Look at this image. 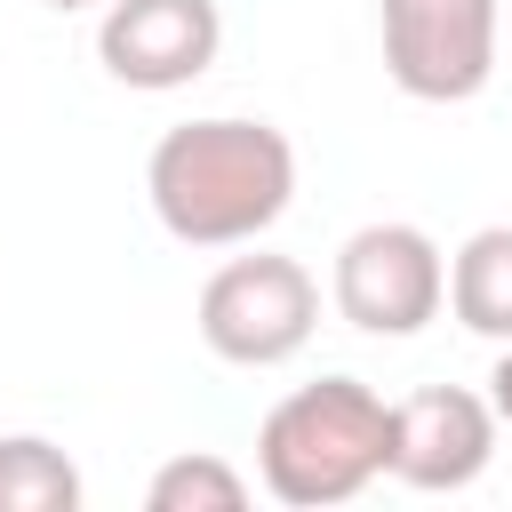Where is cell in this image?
Segmentation results:
<instances>
[{
    "mask_svg": "<svg viewBox=\"0 0 512 512\" xmlns=\"http://www.w3.org/2000/svg\"><path fill=\"white\" fill-rule=\"evenodd\" d=\"M144 192L184 248H248L296 200V144L272 120H240V112L184 120L152 144Z\"/></svg>",
    "mask_w": 512,
    "mask_h": 512,
    "instance_id": "1",
    "label": "cell"
},
{
    "mask_svg": "<svg viewBox=\"0 0 512 512\" xmlns=\"http://www.w3.org/2000/svg\"><path fill=\"white\" fill-rule=\"evenodd\" d=\"M320 328V280L296 256H232L200 288V344L232 368H280Z\"/></svg>",
    "mask_w": 512,
    "mask_h": 512,
    "instance_id": "3",
    "label": "cell"
},
{
    "mask_svg": "<svg viewBox=\"0 0 512 512\" xmlns=\"http://www.w3.org/2000/svg\"><path fill=\"white\" fill-rule=\"evenodd\" d=\"M496 16L504 0H376L384 72L416 104H464L496 80Z\"/></svg>",
    "mask_w": 512,
    "mask_h": 512,
    "instance_id": "4",
    "label": "cell"
},
{
    "mask_svg": "<svg viewBox=\"0 0 512 512\" xmlns=\"http://www.w3.org/2000/svg\"><path fill=\"white\" fill-rule=\"evenodd\" d=\"M256 472L280 504L320 512V504H352L368 480L392 472V408L360 384V376H320L296 384L264 432H256Z\"/></svg>",
    "mask_w": 512,
    "mask_h": 512,
    "instance_id": "2",
    "label": "cell"
},
{
    "mask_svg": "<svg viewBox=\"0 0 512 512\" xmlns=\"http://www.w3.org/2000/svg\"><path fill=\"white\" fill-rule=\"evenodd\" d=\"M448 312L488 336L512 344V224H480L456 256H448Z\"/></svg>",
    "mask_w": 512,
    "mask_h": 512,
    "instance_id": "8",
    "label": "cell"
},
{
    "mask_svg": "<svg viewBox=\"0 0 512 512\" xmlns=\"http://www.w3.org/2000/svg\"><path fill=\"white\" fill-rule=\"evenodd\" d=\"M488 408H496V424H512V344H504L496 368H488Z\"/></svg>",
    "mask_w": 512,
    "mask_h": 512,
    "instance_id": "11",
    "label": "cell"
},
{
    "mask_svg": "<svg viewBox=\"0 0 512 512\" xmlns=\"http://www.w3.org/2000/svg\"><path fill=\"white\" fill-rule=\"evenodd\" d=\"M144 504H152V512H240V504H248V480H240L224 456L192 448V456H168V464L152 472Z\"/></svg>",
    "mask_w": 512,
    "mask_h": 512,
    "instance_id": "10",
    "label": "cell"
},
{
    "mask_svg": "<svg viewBox=\"0 0 512 512\" xmlns=\"http://www.w3.org/2000/svg\"><path fill=\"white\" fill-rule=\"evenodd\" d=\"M496 456V408L488 392H464V384H424L408 400H392V480L424 488V496H448V488H472Z\"/></svg>",
    "mask_w": 512,
    "mask_h": 512,
    "instance_id": "7",
    "label": "cell"
},
{
    "mask_svg": "<svg viewBox=\"0 0 512 512\" xmlns=\"http://www.w3.org/2000/svg\"><path fill=\"white\" fill-rule=\"evenodd\" d=\"M48 8H64V16H72V8H96V0H48Z\"/></svg>",
    "mask_w": 512,
    "mask_h": 512,
    "instance_id": "12",
    "label": "cell"
},
{
    "mask_svg": "<svg viewBox=\"0 0 512 512\" xmlns=\"http://www.w3.org/2000/svg\"><path fill=\"white\" fill-rule=\"evenodd\" d=\"M328 296L360 336H416L448 304V256L424 224H360L336 248Z\"/></svg>",
    "mask_w": 512,
    "mask_h": 512,
    "instance_id": "5",
    "label": "cell"
},
{
    "mask_svg": "<svg viewBox=\"0 0 512 512\" xmlns=\"http://www.w3.org/2000/svg\"><path fill=\"white\" fill-rule=\"evenodd\" d=\"M216 48H224L216 0H104V24H96L104 72L144 96L192 88L216 64Z\"/></svg>",
    "mask_w": 512,
    "mask_h": 512,
    "instance_id": "6",
    "label": "cell"
},
{
    "mask_svg": "<svg viewBox=\"0 0 512 512\" xmlns=\"http://www.w3.org/2000/svg\"><path fill=\"white\" fill-rule=\"evenodd\" d=\"M0 512H80V464L40 432H8L0 440Z\"/></svg>",
    "mask_w": 512,
    "mask_h": 512,
    "instance_id": "9",
    "label": "cell"
}]
</instances>
